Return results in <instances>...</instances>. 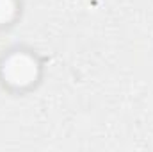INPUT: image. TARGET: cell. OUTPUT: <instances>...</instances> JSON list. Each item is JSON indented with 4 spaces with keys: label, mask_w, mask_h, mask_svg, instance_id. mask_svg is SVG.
Listing matches in <instances>:
<instances>
[{
    "label": "cell",
    "mask_w": 153,
    "mask_h": 152,
    "mask_svg": "<svg viewBox=\"0 0 153 152\" xmlns=\"http://www.w3.org/2000/svg\"><path fill=\"white\" fill-rule=\"evenodd\" d=\"M41 77L39 59L25 48L9 50L0 63V79L4 86L14 91H27L36 86Z\"/></svg>",
    "instance_id": "1"
},
{
    "label": "cell",
    "mask_w": 153,
    "mask_h": 152,
    "mask_svg": "<svg viewBox=\"0 0 153 152\" xmlns=\"http://www.w3.org/2000/svg\"><path fill=\"white\" fill-rule=\"evenodd\" d=\"M20 14L18 0H0V27L11 25Z\"/></svg>",
    "instance_id": "2"
}]
</instances>
